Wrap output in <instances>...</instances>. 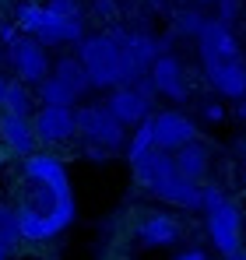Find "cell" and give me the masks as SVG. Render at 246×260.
I'll return each mask as SVG.
<instances>
[{"instance_id": "1", "label": "cell", "mask_w": 246, "mask_h": 260, "mask_svg": "<svg viewBox=\"0 0 246 260\" xmlns=\"http://www.w3.org/2000/svg\"><path fill=\"white\" fill-rule=\"evenodd\" d=\"M14 211L25 243H49L74 225L78 201L60 155L32 151L21 158V193Z\"/></svg>"}, {"instance_id": "2", "label": "cell", "mask_w": 246, "mask_h": 260, "mask_svg": "<svg viewBox=\"0 0 246 260\" xmlns=\"http://www.w3.org/2000/svg\"><path fill=\"white\" fill-rule=\"evenodd\" d=\"M197 56H201L207 85L222 99H243L246 60L232 25H225L218 18H207L201 25V32H197Z\"/></svg>"}, {"instance_id": "3", "label": "cell", "mask_w": 246, "mask_h": 260, "mask_svg": "<svg viewBox=\"0 0 246 260\" xmlns=\"http://www.w3.org/2000/svg\"><path fill=\"white\" fill-rule=\"evenodd\" d=\"M84 74H88V85L91 88H109L123 85V71H120V46H116V36L113 32H84V39L78 43V53Z\"/></svg>"}, {"instance_id": "4", "label": "cell", "mask_w": 246, "mask_h": 260, "mask_svg": "<svg viewBox=\"0 0 246 260\" xmlns=\"http://www.w3.org/2000/svg\"><path fill=\"white\" fill-rule=\"evenodd\" d=\"M14 25L21 36H32L36 43H42L46 49L53 46H71L84 39V25H67L60 21L46 4H36V0H21L18 11H14Z\"/></svg>"}, {"instance_id": "5", "label": "cell", "mask_w": 246, "mask_h": 260, "mask_svg": "<svg viewBox=\"0 0 246 260\" xmlns=\"http://www.w3.org/2000/svg\"><path fill=\"white\" fill-rule=\"evenodd\" d=\"M74 120H78V137L84 144H99V148H109V151H120L127 144V127L106 109V102L74 106Z\"/></svg>"}, {"instance_id": "6", "label": "cell", "mask_w": 246, "mask_h": 260, "mask_svg": "<svg viewBox=\"0 0 246 260\" xmlns=\"http://www.w3.org/2000/svg\"><path fill=\"white\" fill-rule=\"evenodd\" d=\"M116 36V46H120V71H123V85H134L141 78H148L155 56L162 53L159 49V39L148 36V32H134V28H109Z\"/></svg>"}, {"instance_id": "7", "label": "cell", "mask_w": 246, "mask_h": 260, "mask_svg": "<svg viewBox=\"0 0 246 260\" xmlns=\"http://www.w3.org/2000/svg\"><path fill=\"white\" fill-rule=\"evenodd\" d=\"M106 109H109L127 130H134L137 123H144V120L155 113V88H151L148 78H141V81H134V85L109 88Z\"/></svg>"}, {"instance_id": "8", "label": "cell", "mask_w": 246, "mask_h": 260, "mask_svg": "<svg viewBox=\"0 0 246 260\" xmlns=\"http://www.w3.org/2000/svg\"><path fill=\"white\" fill-rule=\"evenodd\" d=\"M7 63H11V71H14V78L18 81H25V85H39L42 78H49V71H53V60H49V49L42 43H36L32 36H21L18 32V39L14 43H7Z\"/></svg>"}, {"instance_id": "9", "label": "cell", "mask_w": 246, "mask_h": 260, "mask_svg": "<svg viewBox=\"0 0 246 260\" xmlns=\"http://www.w3.org/2000/svg\"><path fill=\"white\" fill-rule=\"evenodd\" d=\"M204 218H207L204 221L207 225V239L214 243V250H218L222 257L243 250V211H239V204L222 201L218 208L204 211Z\"/></svg>"}, {"instance_id": "10", "label": "cell", "mask_w": 246, "mask_h": 260, "mask_svg": "<svg viewBox=\"0 0 246 260\" xmlns=\"http://www.w3.org/2000/svg\"><path fill=\"white\" fill-rule=\"evenodd\" d=\"M32 127H36V141L42 148H56L78 137V120L71 106H39L32 113Z\"/></svg>"}, {"instance_id": "11", "label": "cell", "mask_w": 246, "mask_h": 260, "mask_svg": "<svg viewBox=\"0 0 246 260\" xmlns=\"http://www.w3.org/2000/svg\"><path fill=\"white\" fill-rule=\"evenodd\" d=\"M151 123V137H155V148L159 151H176L183 148L187 141H197V120L179 113V109H162V113H151L148 116Z\"/></svg>"}, {"instance_id": "12", "label": "cell", "mask_w": 246, "mask_h": 260, "mask_svg": "<svg viewBox=\"0 0 246 260\" xmlns=\"http://www.w3.org/2000/svg\"><path fill=\"white\" fill-rule=\"evenodd\" d=\"M148 81L155 88V95H165L169 102H187L190 99V78H187V67L176 53H159L151 71H148Z\"/></svg>"}, {"instance_id": "13", "label": "cell", "mask_w": 246, "mask_h": 260, "mask_svg": "<svg viewBox=\"0 0 246 260\" xmlns=\"http://www.w3.org/2000/svg\"><path fill=\"white\" fill-rule=\"evenodd\" d=\"M0 144H4L11 155H18V158H28L32 151H39L32 116H21V113H4V109H0Z\"/></svg>"}, {"instance_id": "14", "label": "cell", "mask_w": 246, "mask_h": 260, "mask_svg": "<svg viewBox=\"0 0 246 260\" xmlns=\"http://www.w3.org/2000/svg\"><path fill=\"white\" fill-rule=\"evenodd\" d=\"M130 169H134L137 186H144L148 193H155L165 179H172V176H176V162H172V155H169V151L151 148L148 155H141L137 162H130Z\"/></svg>"}, {"instance_id": "15", "label": "cell", "mask_w": 246, "mask_h": 260, "mask_svg": "<svg viewBox=\"0 0 246 260\" xmlns=\"http://www.w3.org/2000/svg\"><path fill=\"white\" fill-rule=\"evenodd\" d=\"M179 221L172 215H162V211H151L137 221V239L151 250H162V246H176L179 243Z\"/></svg>"}, {"instance_id": "16", "label": "cell", "mask_w": 246, "mask_h": 260, "mask_svg": "<svg viewBox=\"0 0 246 260\" xmlns=\"http://www.w3.org/2000/svg\"><path fill=\"white\" fill-rule=\"evenodd\" d=\"M172 162H176V173L179 176L201 183L207 176V169H211V148H207L201 137H197V141H187L183 148L172 151Z\"/></svg>"}, {"instance_id": "17", "label": "cell", "mask_w": 246, "mask_h": 260, "mask_svg": "<svg viewBox=\"0 0 246 260\" xmlns=\"http://www.w3.org/2000/svg\"><path fill=\"white\" fill-rule=\"evenodd\" d=\"M155 197L165 201V204H172V208H183V211H201V183H194V179H187V176H172V179H165L162 186L155 190Z\"/></svg>"}, {"instance_id": "18", "label": "cell", "mask_w": 246, "mask_h": 260, "mask_svg": "<svg viewBox=\"0 0 246 260\" xmlns=\"http://www.w3.org/2000/svg\"><path fill=\"white\" fill-rule=\"evenodd\" d=\"M60 85H67L78 99H84L88 91H91V85H88V74H84L81 60L78 56H60V60H53V71H49Z\"/></svg>"}, {"instance_id": "19", "label": "cell", "mask_w": 246, "mask_h": 260, "mask_svg": "<svg viewBox=\"0 0 246 260\" xmlns=\"http://www.w3.org/2000/svg\"><path fill=\"white\" fill-rule=\"evenodd\" d=\"M36 88L25 85V81H18V78H7V91H4V102H0V109L4 113H21V116H32L36 113Z\"/></svg>"}, {"instance_id": "20", "label": "cell", "mask_w": 246, "mask_h": 260, "mask_svg": "<svg viewBox=\"0 0 246 260\" xmlns=\"http://www.w3.org/2000/svg\"><path fill=\"white\" fill-rule=\"evenodd\" d=\"M36 102H39V106H71V109H74L81 99H78L67 85H60V81L49 74V78H42L39 85H36Z\"/></svg>"}, {"instance_id": "21", "label": "cell", "mask_w": 246, "mask_h": 260, "mask_svg": "<svg viewBox=\"0 0 246 260\" xmlns=\"http://www.w3.org/2000/svg\"><path fill=\"white\" fill-rule=\"evenodd\" d=\"M155 148V137H151V123L144 120V123H137L134 134L127 137V144H123V155H127V162H137L141 155H148Z\"/></svg>"}, {"instance_id": "22", "label": "cell", "mask_w": 246, "mask_h": 260, "mask_svg": "<svg viewBox=\"0 0 246 260\" xmlns=\"http://www.w3.org/2000/svg\"><path fill=\"white\" fill-rule=\"evenodd\" d=\"M21 243V229H18V211L11 204H0V246L14 250Z\"/></svg>"}, {"instance_id": "23", "label": "cell", "mask_w": 246, "mask_h": 260, "mask_svg": "<svg viewBox=\"0 0 246 260\" xmlns=\"http://www.w3.org/2000/svg\"><path fill=\"white\" fill-rule=\"evenodd\" d=\"M204 21H207V14H201L197 7H187V11H179L176 21H172V36H190V39H197V32H201Z\"/></svg>"}, {"instance_id": "24", "label": "cell", "mask_w": 246, "mask_h": 260, "mask_svg": "<svg viewBox=\"0 0 246 260\" xmlns=\"http://www.w3.org/2000/svg\"><path fill=\"white\" fill-rule=\"evenodd\" d=\"M46 7L67 21V25H84V11H81V0H46Z\"/></svg>"}, {"instance_id": "25", "label": "cell", "mask_w": 246, "mask_h": 260, "mask_svg": "<svg viewBox=\"0 0 246 260\" xmlns=\"http://www.w3.org/2000/svg\"><path fill=\"white\" fill-rule=\"evenodd\" d=\"M222 201H229V197H225V190H222L218 183H201V211L218 208Z\"/></svg>"}, {"instance_id": "26", "label": "cell", "mask_w": 246, "mask_h": 260, "mask_svg": "<svg viewBox=\"0 0 246 260\" xmlns=\"http://www.w3.org/2000/svg\"><path fill=\"white\" fill-rule=\"evenodd\" d=\"M239 11H243V0H214V18L225 25H232L239 18Z\"/></svg>"}, {"instance_id": "27", "label": "cell", "mask_w": 246, "mask_h": 260, "mask_svg": "<svg viewBox=\"0 0 246 260\" xmlns=\"http://www.w3.org/2000/svg\"><path fill=\"white\" fill-rule=\"evenodd\" d=\"M201 116H204L207 123H222V120H225V106H222V99H207L204 106H201Z\"/></svg>"}, {"instance_id": "28", "label": "cell", "mask_w": 246, "mask_h": 260, "mask_svg": "<svg viewBox=\"0 0 246 260\" xmlns=\"http://www.w3.org/2000/svg\"><path fill=\"white\" fill-rule=\"evenodd\" d=\"M84 158H88V162H109L113 151H109V148H99V144H84Z\"/></svg>"}, {"instance_id": "29", "label": "cell", "mask_w": 246, "mask_h": 260, "mask_svg": "<svg viewBox=\"0 0 246 260\" xmlns=\"http://www.w3.org/2000/svg\"><path fill=\"white\" fill-rule=\"evenodd\" d=\"M14 39H18V25H14V21H4V25H0V46L14 43Z\"/></svg>"}, {"instance_id": "30", "label": "cell", "mask_w": 246, "mask_h": 260, "mask_svg": "<svg viewBox=\"0 0 246 260\" xmlns=\"http://www.w3.org/2000/svg\"><path fill=\"white\" fill-rule=\"evenodd\" d=\"M95 14L109 18V14H116V4H113V0H95Z\"/></svg>"}, {"instance_id": "31", "label": "cell", "mask_w": 246, "mask_h": 260, "mask_svg": "<svg viewBox=\"0 0 246 260\" xmlns=\"http://www.w3.org/2000/svg\"><path fill=\"white\" fill-rule=\"evenodd\" d=\"M172 260H207V257H204V250H187V253H176Z\"/></svg>"}, {"instance_id": "32", "label": "cell", "mask_w": 246, "mask_h": 260, "mask_svg": "<svg viewBox=\"0 0 246 260\" xmlns=\"http://www.w3.org/2000/svg\"><path fill=\"white\" fill-rule=\"evenodd\" d=\"M236 116L246 120V99H236Z\"/></svg>"}, {"instance_id": "33", "label": "cell", "mask_w": 246, "mask_h": 260, "mask_svg": "<svg viewBox=\"0 0 246 260\" xmlns=\"http://www.w3.org/2000/svg\"><path fill=\"white\" fill-rule=\"evenodd\" d=\"M225 260H246V250H236V253H229Z\"/></svg>"}, {"instance_id": "34", "label": "cell", "mask_w": 246, "mask_h": 260, "mask_svg": "<svg viewBox=\"0 0 246 260\" xmlns=\"http://www.w3.org/2000/svg\"><path fill=\"white\" fill-rule=\"evenodd\" d=\"M4 91H7V78L0 74V102H4Z\"/></svg>"}, {"instance_id": "35", "label": "cell", "mask_w": 246, "mask_h": 260, "mask_svg": "<svg viewBox=\"0 0 246 260\" xmlns=\"http://www.w3.org/2000/svg\"><path fill=\"white\" fill-rule=\"evenodd\" d=\"M7 155H11V151H7V148L0 144V162H7Z\"/></svg>"}, {"instance_id": "36", "label": "cell", "mask_w": 246, "mask_h": 260, "mask_svg": "<svg viewBox=\"0 0 246 260\" xmlns=\"http://www.w3.org/2000/svg\"><path fill=\"white\" fill-rule=\"evenodd\" d=\"M4 63H7V53H4V46H0V67H4Z\"/></svg>"}, {"instance_id": "37", "label": "cell", "mask_w": 246, "mask_h": 260, "mask_svg": "<svg viewBox=\"0 0 246 260\" xmlns=\"http://www.w3.org/2000/svg\"><path fill=\"white\" fill-rule=\"evenodd\" d=\"M11 257V250H4V246H0V260H7Z\"/></svg>"}, {"instance_id": "38", "label": "cell", "mask_w": 246, "mask_h": 260, "mask_svg": "<svg viewBox=\"0 0 246 260\" xmlns=\"http://www.w3.org/2000/svg\"><path fill=\"white\" fill-rule=\"evenodd\" d=\"M243 99H246V78H243Z\"/></svg>"}, {"instance_id": "39", "label": "cell", "mask_w": 246, "mask_h": 260, "mask_svg": "<svg viewBox=\"0 0 246 260\" xmlns=\"http://www.w3.org/2000/svg\"><path fill=\"white\" fill-rule=\"evenodd\" d=\"M243 151H246V137H243Z\"/></svg>"}, {"instance_id": "40", "label": "cell", "mask_w": 246, "mask_h": 260, "mask_svg": "<svg viewBox=\"0 0 246 260\" xmlns=\"http://www.w3.org/2000/svg\"><path fill=\"white\" fill-rule=\"evenodd\" d=\"M0 25H4V14H0Z\"/></svg>"}]
</instances>
